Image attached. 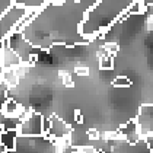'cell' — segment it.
Returning a JSON list of instances; mask_svg holds the SVG:
<instances>
[{
    "mask_svg": "<svg viewBox=\"0 0 153 153\" xmlns=\"http://www.w3.org/2000/svg\"><path fill=\"white\" fill-rule=\"evenodd\" d=\"M102 47H104V50H105L106 56H111V57H115V56L118 54V51H120L118 44L117 42H114V41H106Z\"/></svg>",
    "mask_w": 153,
    "mask_h": 153,
    "instance_id": "obj_9",
    "label": "cell"
},
{
    "mask_svg": "<svg viewBox=\"0 0 153 153\" xmlns=\"http://www.w3.org/2000/svg\"><path fill=\"white\" fill-rule=\"evenodd\" d=\"M61 79H63L64 86H67V88H73V86H74V82H73V79H71V74H69V73H63V74H61Z\"/></svg>",
    "mask_w": 153,
    "mask_h": 153,
    "instance_id": "obj_15",
    "label": "cell"
},
{
    "mask_svg": "<svg viewBox=\"0 0 153 153\" xmlns=\"http://www.w3.org/2000/svg\"><path fill=\"white\" fill-rule=\"evenodd\" d=\"M76 152H79V153H96L98 150L95 149L92 144H79V146L76 147Z\"/></svg>",
    "mask_w": 153,
    "mask_h": 153,
    "instance_id": "obj_12",
    "label": "cell"
},
{
    "mask_svg": "<svg viewBox=\"0 0 153 153\" xmlns=\"http://www.w3.org/2000/svg\"><path fill=\"white\" fill-rule=\"evenodd\" d=\"M114 66H115L114 57H111V56H105V57L99 59V69L101 70H112Z\"/></svg>",
    "mask_w": 153,
    "mask_h": 153,
    "instance_id": "obj_10",
    "label": "cell"
},
{
    "mask_svg": "<svg viewBox=\"0 0 153 153\" xmlns=\"http://www.w3.org/2000/svg\"><path fill=\"white\" fill-rule=\"evenodd\" d=\"M1 63H3L4 70H15L22 64L21 57L13 51L12 48H9L6 45V39H4V48L1 50Z\"/></svg>",
    "mask_w": 153,
    "mask_h": 153,
    "instance_id": "obj_4",
    "label": "cell"
},
{
    "mask_svg": "<svg viewBox=\"0 0 153 153\" xmlns=\"http://www.w3.org/2000/svg\"><path fill=\"white\" fill-rule=\"evenodd\" d=\"M0 80L4 83L9 89H12V88H16V86H18L19 77H18V74L15 73V70H4L3 74H1V79H0Z\"/></svg>",
    "mask_w": 153,
    "mask_h": 153,
    "instance_id": "obj_7",
    "label": "cell"
},
{
    "mask_svg": "<svg viewBox=\"0 0 153 153\" xmlns=\"http://www.w3.org/2000/svg\"><path fill=\"white\" fill-rule=\"evenodd\" d=\"M3 71H4V69H3V63H1V51H0V79H1Z\"/></svg>",
    "mask_w": 153,
    "mask_h": 153,
    "instance_id": "obj_19",
    "label": "cell"
},
{
    "mask_svg": "<svg viewBox=\"0 0 153 153\" xmlns=\"http://www.w3.org/2000/svg\"><path fill=\"white\" fill-rule=\"evenodd\" d=\"M74 153H79V152H74Z\"/></svg>",
    "mask_w": 153,
    "mask_h": 153,
    "instance_id": "obj_22",
    "label": "cell"
},
{
    "mask_svg": "<svg viewBox=\"0 0 153 153\" xmlns=\"http://www.w3.org/2000/svg\"><path fill=\"white\" fill-rule=\"evenodd\" d=\"M131 85H133L131 80L128 77H126V76H118V77H115L112 80V86L114 88H130Z\"/></svg>",
    "mask_w": 153,
    "mask_h": 153,
    "instance_id": "obj_11",
    "label": "cell"
},
{
    "mask_svg": "<svg viewBox=\"0 0 153 153\" xmlns=\"http://www.w3.org/2000/svg\"><path fill=\"white\" fill-rule=\"evenodd\" d=\"M86 136H88V139H89V140H101V133H99L96 128L88 130Z\"/></svg>",
    "mask_w": 153,
    "mask_h": 153,
    "instance_id": "obj_13",
    "label": "cell"
},
{
    "mask_svg": "<svg viewBox=\"0 0 153 153\" xmlns=\"http://www.w3.org/2000/svg\"><path fill=\"white\" fill-rule=\"evenodd\" d=\"M128 15H143L146 12V3L144 1H133L127 6Z\"/></svg>",
    "mask_w": 153,
    "mask_h": 153,
    "instance_id": "obj_8",
    "label": "cell"
},
{
    "mask_svg": "<svg viewBox=\"0 0 153 153\" xmlns=\"http://www.w3.org/2000/svg\"><path fill=\"white\" fill-rule=\"evenodd\" d=\"M42 115L32 111L29 117L19 121L18 127V136H25V137H34V136H42Z\"/></svg>",
    "mask_w": 153,
    "mask_h": 153,
    "instance_id": "obj_1",
    "label": "cell"
},
{
    "mask_svg": "<svg viewBox=\"0 0 153 153\" xmlns=\"http://www.w3.org/2000/svg\"><path fill=\"white\" fill-rule=\"evenodd\" d=\"M144 143L147 146V149L150 150V153H153V134H149L144 137Z\"/></svg>",
    "mask_w": 153,
    "mask_h": 153,
    "instance_id": "obj_17",
    "label": "cell"
},
{
    "mask_svg": "<svg viewBox=\"0 0 153 153\" xmlns=\"http://www.w3.org/2000/svg\"><path fill=\"white\" fill-rule=\"evenodd\" d=\"M74 121L77 124H83V115H82V112H80V109H76L74 111Z\"/></svg>",
    "mask_w": 153,
    "mask_h": 153,
    "instance_id": "obj_18",
    "label": "cell"
},
{
    "mask_svg": "<svg viewBox=\"0 0 153 153\" xmlns=\"http://www.w3.org/2000/svg\"><path fill=\"white\" fill-rule=\"evenodd\" d=\"M22 111H24V108L19 105L15 99H7L3 104L1 115L6 118H19V115L22 114Z\"/></svg>",
    "mask_w": 153,
    "mask_h": 153,
    "instance_id": "obj_6",
    "label": "cell"
},
{
    "mask_svg": "<svg viewBox=\"0 0 153 153\" xmlns=\"http://www.w3.org/2000/svg\"><path fill=\"white\" fill-rule=\"evenodd\" d=\"M50 123H51V128H50V133L47 134L48 137H51L54 140H59V139H64V137L71 134V127L57 115H51Z\"/></svg>",
    "mask_w": 153,
    "mask_h": 153,
    "instance_id": "obj_3",
    "label": "cell"
},
{
    "mask_svg": "<svg viewBox=\"0 0 153 153\" xmlns=\"http://www.w3.org/2000/svg\"><path fill=\"white\" fill-rule=\"evenodd\" d=\"M50 128H51L50 118H42V136H47L50 133Z\"/></svg>",
    "mask_w": 153,
    "mask_h": 153,
    "instance_id": "obj_16",
    "label": "cell"
},
{
    "mask_svg": "<svg viewBox=\"0 0 153 153\" xmlns=\"http://www.w3.org/2000/svg\"><path fill=\"white\" fill-rule=\"evenodd\" d=\"M137 128L143 137L153 134V104H144L139 109V115L134 118Z\"/></svg>",
    "mask_w": 153,
    "mask_h": 153,
    "instance_id": "obj_2",
    "label": "cell"
},
{
    "mask_svg": "<svg viewBox=\"0 0 153 153\" xmlns=\"http://www.w3.org/2000/svg\"><path fill=\"white\" fill-rule=\"evenodd\" d=\"M74 73L79 74V76L86 77V76H89V67H86V66H76L74 67Z\"/></svg>",
    "mask_w": 153,
    "mask_h": 153,
    "instance_id": "obj_14",
    "label": "cell"
},
{
    "mask_svg": "<svg viewBox=\"0 0 153 153\" xmlns=\"http://www.w3.org/2000/svg\"><path fill=\"white\" fill-rule=\"evenodd\" d=\"M96 153H104V152H96Z\"/></svg>",
    "mask_w": 153,
    "mask_h": 153,
    "instance_id": "obj_21",
    "label": "cell"
},
{
    "mask_svg": "<svg viewBox=\"0 0 153 153\" xmlns=\"http://www.w3.org/2000/svg\"><path fill=\"white\" fill-rule=\"evenodd\" d=\"M18 131L15 130H6L0 134V144L3 146L4 152L10 153L16 150V144H18Z\"/></svg>",
    "mask_w": 153,
    "mask_h": 153,
    "instance_id": "obj_5",
    "label": "cell"
},
{
    "mask_svg": "<svg viewBox=\"0 0 153 153\" xmlns=\"http://www.w3.org/2000/svg\"><path fill=\"white\" fill-rule=\"evenodd\" d=\"M3 131H6V130H4V126H3V123L0 121V134H1Z\"/></svg>",
    "mask_w": 153,
    "mask_h": 153,
    "instance_id": "obj_20",
    "label": "cell"
}]
</instances>
